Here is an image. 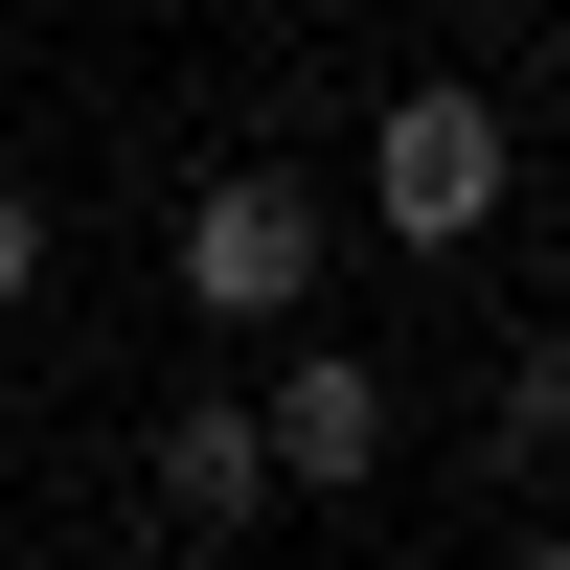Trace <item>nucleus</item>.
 Masks as SVG:
<instances>
[{
	"instance_id": "20e7f679",
	"label": "nucleus",
	"mask_w": 570,
	"mask_h": 570,
	"mask_svg": "<svg viewBox=\"0 0 570 570\" xmlns=\"http://www.w3.org/2000/svg\"><path fill=\"white\" fill-rule=\"evenodd\" d=\"M137 456H160V525H183V548H252V525H274V456H252V389H183V411H160Z\"/></svg>"
},
{
	"instance_id": "f03ea898",
	"label": "nucleus",
	"mask_w": 570,
	"mask_h": 570,
	"mask_svg": "<svg viewBox=\"0 0 570 570\" xmlns=\"http://www.w3.org/2000/svg\"><path fill=\"white\" fill-rule=\"evenodd\" d=\"M320 297V206H297V183H206V206H183V320H206V343H274V320H297Z\"/></svg>"
},
{
	"instance_id": "423d86ee",
	"label": "nucleus",
	"mask_w": 570,
	"mask_h": 570,
	"mask_svg": "<svg viewBox=\"0 0 570 570\" xmlns=\"http://www.w3.org/2000/svg\"><path fill=\"white\" fill-rule=\"evenodd\" d=\"M23 297H46V206L0 183V320H23Z\"/></svg>"
},
{
	"instance_id": "f257e3e1",
	"label": "nucleus",
	"mask_w": 570,
	"mask_h": 570,
	"mask_svg": "<svg viewBox=\"0 0 570 570\" xmlns=\"http://www.w3.org/2000/svg\"><path fill=\"white\" fill-rule=\"evenodd\" d=\"M502 183H525V137H502V91H389V115H365V228H389V252H480L502 228Z\"/></svg>"
},
{
	"instance_id": "39448f33",
	"label": "nucleus",
	"mask_w": 570,
	"mask_h": 570,
	"mask_svg": "<svg viewBox=\"0 0 570 570\" xmlns=\"http://www.w3.org/2000/svg\"><path fill=\"white\" fill-rule=\"evenodd\" d=\"M480 434H502V456H570V343H502V389H480Z\"/></svg>"
},
{
	"instance_id": "7ed1b4c3",
	"label": "nucleus",
	"mask_w": 570,
	"mask_h": 570,
	"mask_svg": "<svg viewBox=\"0 0 570 570\" xmlns=\"http://www.w3.org/2000/svg\"><path fill=\"white\" fill-rule=\"evenodd\" d=\"M252 456H274V502H343V480H389V365H365V343H274Z\"/></svg>"
},
{
	"instance_id": "0eeeda50",
	"label": "nucleus",
	"mask_w": 570,
	"mask_h": 570,
	"mask_svg": "<svg viewBox=\"0 0 570 570\" xmlns=\"http://www.w3.org/2000/svg\"><path fill=\"white\" fill-rule=\"evenodd\" d=\"M502 570H570V548H502Z\"/></svg>"
}]
</instances>
